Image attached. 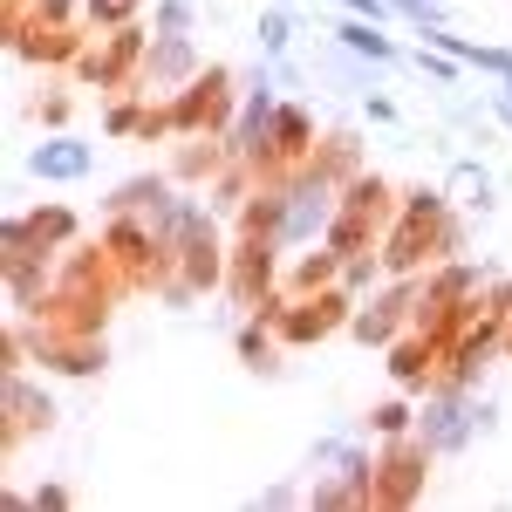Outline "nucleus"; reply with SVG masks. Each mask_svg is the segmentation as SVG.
Listing matches in <instances>:
<instances>
[{"label":"nucleus","mask_w":512,"mask_h":512,"mask_svg":"<svg viewBox=\"0 0 512 512\" xmlns=\"http://www.w3.org/2000/svg\"><path fill=\"white\" fill-rule=\"evenodd\" d=\"M41 171H55V178H69V171H82V164H89V158H82V151H41Z\"/></svg>","instance_id":"1"}]
</instances>
